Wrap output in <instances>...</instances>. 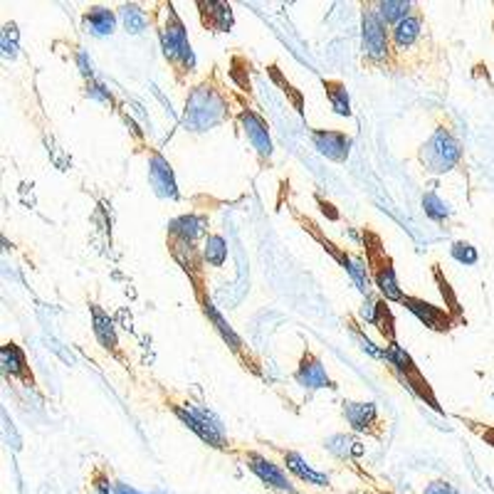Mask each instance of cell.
<instances>
[{
	"mask_svg": "<svg viewBox=\"0 0 494 494\" xmlns=\"http://www.w3.org/2000/svg\"><path fill=\"white\" fill-rule=\"evenodd\" d=\"M151 12V25L164 50V58L171 67V74L178 87H186L189 80L196 74V55L190 48L186 25L178 18L174 3H156Z\"/></svg>",
	"mask_w": 494,
	"mask_h": 494,
	"instance_id": "obj_1",
	"label": "cell"
},
{
	"mask_svg": "<svg viewBox=\"0 0 494 494\" xmlns=\"http://www.w3.org/2000/svg\"><path fill=\"white\" fill-rule=\"evenodd\" d=\"M158 393H161V403L166 405V411L174 413L178 421L189 430H193L205 445L212 447V450H220V452H230L233 445H230L228 433H225L223 421L212 413L208 403L193 398L186 390H171L166 386H158Z\"/></svg>",
	"mask_w": 494,
	"mask_h": 494,
	"instance_id": "obj_2",
	"label": "cell"
},
{
	"mask_svg": "<svg viewBox=\"0 0 494 494\" xmlns=\"http://www.w3.org/2000/svg\"><path fill=\"white\" fill-rule=\"evenodd\" d=\"M230 121V96L220 70L212 67L211 77H205L190 89L183 112V124L190 131H208L218 124Z\"/></svg>",
	"mask_w": 494,
	"mask_h": 494,
	"instance_id": "obj_3",
	"label": "cell"
},
{
	"mask_svg": "<svg viewBox=\"0 0 494 494\" xmlns=\"http://www.w3.org/2000/svg\"><path fill=\"white\" fill-rule=\"evenodd\" d=\"M287 211H289V215L295 218V223L305 230L306 235L312 237V240H317L319 245H321V250L342 265L343 270H346V274L351 277V282L356 284V289H359L364 297L371 295V284L374 282H371V274H368V267H366V259L356 258V255H351L346 247L336 245V243L321 230V225H319L312 215H306L305 211H299L295 203L287 200Z\"/></svg>",
	"mask_w": 494,
	"mask_h": 494,
	"instance_id": "obj_4",
	"label": "cell"
},
{
	"mask_svg": "<svg viewBox=\"0 0 494 494\" xmlns=\"http://www.w3.org/2000/svg\"><path fill=\"white\" fill-rule=\"evenodd\" d=\"M361 247H364V259L368 274H371V282L376 287L383 299L389 302H403V289H400L398 274L393 267V258L386 252L383 245V237L378 235L374 228H361Z\"/></svg>",
	"mask_w": 494,
	"mask_h": 494,
	"instance_id": "obj_5",
	"label": "cell"
},
{
	"mask_svg": "<svg viewBox=\"0 0 494 494\" xmlns=\"http://www.w3.org/2000/svg\"><path fill=\"white\" fill-rule=\"evenodd\" d=\"M361 35H364V65L368 70H396L393 40L389 25L378 15L376 3H361Z\"/></svg>",
	"mask_w": 494,
	"mask_h": 494,
	"instance_id": "obj_6",
	"label": "cell"
},
{
	"mask_svg": "<svg viewBox=\"0 0 494 494\" xmlns=\"http://www.w3.org/2000/svg\"><path fill=\"white\" fill-rule=\"evenodd\" d=\"M462 161V143L452 127H447L445 121H437L436 129L430 134V139L418 149V164L425 174H450L452 168H458Z\"/></svg>",
	"mask_w": 494,
	"mask_h": 494,
	"instance_id": "obj_7",
	"label": "cell"
},
{
	"mask_svg": "<svg viewBox=\"0 0 494 494\" xmlns=\"http://www.w3.org/2000/svg\"><path fill=\"white\" fill-rule=\"evenodd\" d=\"M389 349V368L393 376L398 378L400 383L405 389L411 390L413 396L418 400H423L425 405H430L436 413H445L440 400L436 398V390L430 386V381L423 376L421 366L413 361V356L400 343H393V346H386Z\"/></svg>",
	"mask_w": 494,
	"mask_h": 494,
	"instance_id": "obj_8",
	"label": "cell"
},
{
	"mask_svg": "<svg viewBox=\"0 0 494 494\" xmlns=\"http://www.w3.org/2000/svg\"><path fill=\"white\" fill-rule=\"evenodd\" d=\"M228 455H230V458L240 459L247 470L258 477L259 482L265 484V487H270V490H274V492L299 494L297 492L295 484H292V480L287 477V470H284L282 465H280L277 459H272V458H267V455L258 452L255 447H247V445L230 447V452H228Z\"/></svg>",
	"mask_w": 494,
	"mask_h": 494,
	"instance_id": "obj_9",
	"label": "cell"
},
{
	"mask_svg": "<svg viewBox=\"0 0 494 494\" xmlns=\"http://www.w3.org/2000/svg\"><path fill=\"white\" fill-rule=\"evenodd\" d=\"M166 247H168V255L174 258L178 267L183 270V274L189 277L193 284V297L196 302H205L211 299L208 295V277H205V258H203V247H198V243H189V240H178V237L166 235Z\"/></svg>",
	"mask_w": 494,
	"mask_h": 494,
	"instance_id": "obj_10",
	"label": "cell"
},
{
	"mask_svg": "<svg viewBox=\"0 0 494 494\" xmlns=\"http://www.w3.org/2000/svg\"><path fill=\"white\" fill-rule=\"evenodd\" d=\"M198 306H200V312H203L205 317L211 319L212 329L218 331V334H220V339L228 343V349L233 351V356L237 359V364L243 366L247 374H252V376H258V378H265V371H262V361H259L255 353L250 351V346H247V343L243 342L240 336H237L235 331H233V327H230V324L225 321L223 314H220V312L215 309V305H212L211 299L200 302Z\"/></svg>",
	"mask_w": 494,
	"mask_h": 494,
	"instance_id": "obj_11",
	"label": "cell"
},
{
	"mask_svg": "<svg viewBox=\"0 0 494 494\" xmlns=\"http://www.w3.org/2000/svg\"><path fill=\"white\" fill-rule=\"evenodd\" d=\"M342 415L356 436H366L378 443L386 440V421L374 400H342Z\"/></svg>",
	"mask_w": 494,
	"mask_h": 494,
	"instance_id": "obj_12",
	"label": "cell"
},
{
	"mask_svg": "<svg viewBox=\"0 0 494 494\" xmlns=\"http://www.w3.org/2000/svg\"><path fill=\"white\" fill-rule=\"evenodd\" d=\"M237 124L243 127V134L250 142V146L255 149V156H258L259 168H270L272 164V139H270V127H267V119L262 117L259 112L250 109V106H243L237 109Z\"/></svg>",
	"mask_w": 494,
	"mask_h": 494,
	"instance_id": "obj_13",
	"label": "cell"
},
{
	"mask_svg": "<svg viewBox=\"0 0 494 494\" xmlns=\"http://www.w3.org/2000/svg\"><path fill=\"white\" fill-rule=\"evenodd\" d=\"M89 314H92V331H95L96 343L102 346V351L109 353V359H114L121 364V368L131 371L129 359L121 351V343H119L117 336V327H114V319L109 317L104 306L96 305V302H89Z\"/></svg>",
	"mask_w": 494,
	"mask_h": 494,
	"instance_id": "obj_14",
	"label": "cell"
},
{
	"mask_svg": "<svg viewBox=\"0 0 494 494\" xmlns=\"http://www.w3.org/2000/svg\"><path fill=\"white\" fill-rule=\"evenodd\" d=\"M292 378H295V383L299 386V389L309 390V393L321 389L336 390V383L331 381L329 374H327V368H324V364H321V359H319V353L314 351L309 343H306L305 351H302V356H299V364H297Z\"/></svg>",
	"mask_w": 494,
	"mask_h": 494,
	"instance_id": "obj_15",
	"label": "cell"
},
{
	"mask_svg": "<svg viewBox=\"0 0 494 494\" xmlns=\"http://www.w3.org/2000/svg\"><path fill=\"white\" fill-rule=\"evenodd\" d=\"M359 321H366V324L376 327L378 334L383 336L386 346L398 343V336H396V317H393V312H390L389 299H383L381 295L366 297L364 305L359 309Z\"/></svg>",
	"mask_w": 494,
	"mask_h": 494,
	"instance_id": "obj_16",
	"label": "cell"
},
{
	"mask_svg": "<svg viewBox=\"0 0 494 494\" xmlns=\"http://www.w3.org/2000/svg\"><path fill=\"white\" fill-rule=\"evenodd\" d=\"M400 305L405 306L408 312H411L413 317L418 319L421 324H423L425 329L436 331V334H450V331L458 327V321L455 317L443 309V306H436L430 305V302H425L421 297H413V295H405L403 297V302Z\"/></svg>",
	"mask_w": 494,
	"mask_h": 494,
	"instance_id": "obj_17",
	"label": "cell"
},
{
	"mask_svg": "<svg viewBox=\"0 0 494 494\" xmlns=\"http://www.w3.org/2000/svg\"><path fill=\"white\" fill-rule=\"evenodd\" d=\"M262 445H267L277 455V458L282 459V467L287 472H292L297 480H302L306 484H314V487H331V480L329 475H324V472L314 470V467H309V462H306L297 450H287V447L277 445V443H270V440H259Z\"/></svg>",
	"mask_w": 494,
	"mask_h": 494,
	"instance_id": "obj_18",
	"label": "cell"
},
{
	"mask_svg": "<svg viewBox=\"0 0 494 494\" xmlns=\"http://www.w3.org/2000/svg\"><path fill=\"white\" fill-rule=\"evenodd\" d=\"M423 23H425V11L415 3V8H413L411 15H408L405 20H400V23L390 30L396 62H398V58H403L405 52H411V50L421 42V37H423Z\"/></svg>",
	"mask_w": 494,
	"mask_h": 494,
	"instance_id": "obj_19",
	"label": "cell"
},
{
	"mask_svg": "<svg viewBox=\"0 0 494 494\" xmlns=\"http://www.w3.org/2000/svg\"><path fill=\"white\" fill-rule=\"evenodd\" d=\"M0 366H3V376L8 381H20L25 389H37L35 374L27 364V356L15 342H5L0 346Z\"/></svg>",
	"mask_w": 494,
	"mask_h": 494,
	"instance_id": "obj_20",
	"label": "cell"
},
{
	"mask_svg": "<svg viewBox=\"0 0 494 494\" xmlns=\"http://www.w3.org/2000/svg\"><path fill=\"white\" fill-rule=\"evenodd\" d=\"M312 136V143L327 161H334V164H346L349 153H351V143L353 139L346 134V131H336V129H312L309 131Z\"/></svg>",
	"mask_w": 494,
	"mask_h": 494,
	"instance_id": "obj_21",
	"label": "cell"
},
{
	"mask_svg": "<svg viewBox=\"0 0 494 494\" xmlns=\"http://www.w3.org/2000/svg\"><path fill=\"white\" fill-rule=\"evenodd\" d=\"M196 8H198V18L203 30L208 33H230L233 25H235V15L230 3H220V0H196Z\"/></svg>",
	"mask_w": 494,
	"mask_h": 494,
	"instance_id": "obj_22",
	"label": "cell"
},
{
	"mask_svg": "<svg viewBox=\"0 0 494 494\" xmlns=\"http://www.w3.org/2000/svg\"><path fill=\"white\" fill-rule=\"evenodd\" d=\"M149 183L158 198H178V186L174 178V168L158 151H149Z\"/></svg>",
	"mask_w": 494,
	"mask_h": 494,
	"instance_id": "obj_23",
	"label": "cell"
},
{
	"mask_svg": "<svg viewBox=\"0 0 494 494\" xmlns=\"http://www.w3.org/2000/svg\"><path fill=\"white\" fill-rule=\"evenodd\" d=\"M324 450H329L334 458L342 459L356 470V462L364 458L366 445L351 433H336V436H329L324 440Z\"/></svg>",
	"mask_w": 494,
	"mask_h": 494,
	"instance_id": "obj_24",
	"label": "cell"
},
{
	"mask_svg": "<svg viewBox=\"0 0 494 494\" xmlns=\"http://www.w3.org/2000/svg\"><path fill=\"white\" fill-rule=\"evenodd\" d=\"M166 235L178 237V240H189V243H198L200 237H208V215H198V212H189V215H178L168 223V233Z\"/></svg>",
	"mask_w": 494,
	"mask_h": 494,
	"instance_id": "obj_25",
	"label": "cell"
},
{
	"mask_svg": "<svg viewBox=\"0 0 494 494\" xmlns=\"http://www.w3.org/2000/svg\"><path fill=\"white\" fill-rule=\"evenodd\" d=\"M117 27V12L104 5H92L82 12V30L95 37H106Z\"/></svg>",
	"mask_w": 494,
	"mask_h": 494,
	"instance_id": "obj_26",
	"label": "cell"
},
{
	"mask_svg": "<svg viewBox=\"0 0 494 494\" xmlns=\"http://www.w3.org/2000/svg\"><path fill=\"white\" fill-rule=\"evenodd\" d=\"M433 280H436L437 289H440V295H443V299H445V306L447 312L455 317V321H458V327H467V317H465V309H462V305H459L458 295H455V289H452V284L447 282V277L443 274V267L440 265H433Z\"/></svg>",
	"mask_w": 494,
	"mask_h": 494,
	"instance_id": "obj_27",
	"label": "cell"
},
{
	"mask_svg": "<svg viewBox=\"0 0 494 494\" xmlns=\"http://www.w3.org/2000/svg\"><path fill=\"white\" fill-rule=\"evenodd\" d=\"M321 87H324V95L329 99L334 114L339 117H351V99H349V89H346V82L343 80H321Z\"/></svg>",
	"mask_w": 494,
	"mask_h": 494,
	"instance_id": "obj_28",
	"label": "cell"
},
{
	"mask_svg": "<svg viewBox=\"0 0 494 494\" xmlns=\"http://www.w3.org/2000/svg\"><path fill=\"white\" fill-rule=\"evenodd\" d=\"M119 18H121L124 30L131 33V35H142L143 30L151 25V12H146L142 5H136V3H124V5L119 8Z\"/></svg>",
	"mask_w": 494,
	"mask_h": 494,
	"instance_id": "obj_29",
	"label": "cell"
},
{
	"mask_svg": "<svg viewBox=\"0 0 494 494\" xmlns=\"http://www.w3.org/2000/svg\"><path fill=\"white\" fill-rule=\"evenodd\" d=\"M346 329L351 331V336H353V342L359 343L361 346V351L364 353H368L371 359H378V361H383V364H389V349L383 346V349H378L376 343L371 342L368 336H366V331L361 329V321L359 319L353 317V314H346Z\"/></svg>",
	"mask_w": 494,
	"mask_h": 494,
	"instance_id": "obj_30",
	"label": "cell"
},
{
	"mask_svg": "<svg viewBox=\"0 0 494 494\" xmlns=\"http://www.w3.org/2000/svg\"><path fill=\"white\" fill-rule=\"evenodd\" d=\"M376 8L378 15L383 18V23L396 27L400 20H405L411 15L415 3H408V0H381V3H376Z\"/></svg>",
	"mask_w": 494,
	"mask_h": 494,
	"instance_id": "obj_31",
	"label": "cell"
},
{
	"mask_svg": "<svg viewBox=\"0 0 494 494\" xmlns=\"http://www.w3.org/2000/svg\"><path fill=\"white\" fill-rule=\"evenodd\" d=\"M203 258L211 267H223L228 262V243L220 233H211L203 240Z\"/></svg>",
	"mask_w": 494,
	"mask_h": 494,
	"instance_id": "obj_32",
	"label": "cell"
},
{
	"mask_svg": "<svg viewBox=\"0 0 494 494\" xmlns=\"http://www.w3.org/2000/svg\"><path fill=\"white\" fill-rule=\"evenodd\" d=\"M423 212L425 218H430L433 223L445 225L447 220H450V215H452V208L437 196L436 190H428V193L423 196Z\"/></svg>",
	"mask_w": 494,
	"mask_h": 494,
	"instance_id": "obj_33",
	"label": "cell"
},
{
	"mask_svg": "<svg viewBox=\"0 0 494 494\" xmlns=\"http://www.w3.org/2000/svg\"><path fill=\"white\" fill-rule=\"evenodd\" d=\"M267 72H270L272 82L280 84V89H282V92H284V96H289V102L295 104L297 112H299V114L305 117V102H302V95L297 92L292 84L284 80V74H282V72H280V67H277V65H270V67H267Z\"/></svg>",
	"mask_w": 494,
	"mask_h": 494,
	"instance_id": "obj_34",
	"label": "cell"
},
{
	"mask_svg": "<svg viewBox=\"0 0 494 494\" xmlns=\"http://www.w3.org/2000/svg\"><path fill=\"white\" fill-rule=\"evenodd\" d=\"M450 255H452V259L459 262V265H477V262H480V252H477V247L470 245V243H465V240L452 243Z\"/></svg>",
	"mask_w": 494,
	"mask_h": 494,
	"instance_id": "obj_35",
	"label": "cell"
},
{
	"mask_svg": "<svg viewBox=\"0 0 494 494\" xmlns=\"http://www.w3.org/2000/svg\"><path fill=\"white\" fill-rule=\"evenodd\" d=\"M3 55L11 59L18 55V25L15 23H5L3 27Z\"/></svg>",
	"mask_w": 494,
	"mask_h": 494,
	"instance_id": "obj_36",
	"label": "cell"
},
{
	"mask_svg": "<svg viewBox=\"0 0 494 494\" xmlns=\"http://www.w3.org/2000/svg\"><path fill=\"white\" fill-rule=\"evenodd\" d=\"M459 421H462V423L467 425V428H470L472 433H475V436H480L484 440V443H487V445H492L494 447V428L492 425H487V423H477V421H470V418H462V415H459Z\"/></svg>",
	"mask_w": 494,
	"mask_h": 494,
	"instance_id": "obj_37",
	"label": "cell"
},
{
	"mask_svg": "<svg viewBox=\"0 0 494 494\" xmlns=\"http://www.w3.org/2000/svg\"><path fill=\"white\" fill-rule=\"evenodd\" d=\"M423 494H459L452 484L447 482V480H433V482L425 487Z\"/></svg>",
	"mask_w": 494,
	"mask_h": 494,
	"instance_id": "obj_38",
	"label": "cell"
},
{
	"mask_svg": "<svg viewBox=\"0 0 494 494\" xmlns=\"http://www.w3.org/2000/svg\"><path fill=\"white\" fill-rule=\"evenodd\" d=\"M314 200H317V205H321V211L327 212L331 220H339V212L334 211V205H331L329 200H324L321 196H319V193H314Z\"/></svg>",
	"mask_w": 494,
	"mask_h": 494,
	"instance_id": "obj_39",
	"label": "cell"
},
{
	"mask_svg": "<svg viewBox=\"0 0 494 494\" xmlns=\"http://www.w3.org/2000/svg\"><path fill=\"white\" fill-rule=\"evenodd\" d=\"M117 494H139L134 487H129V484L124 482H117Z\"/></svg>",
	"mask_w": 494,
	"mask_h": 494,
	"instance_id": "obj_40",
	"label": "cell"
}]
</instances>
